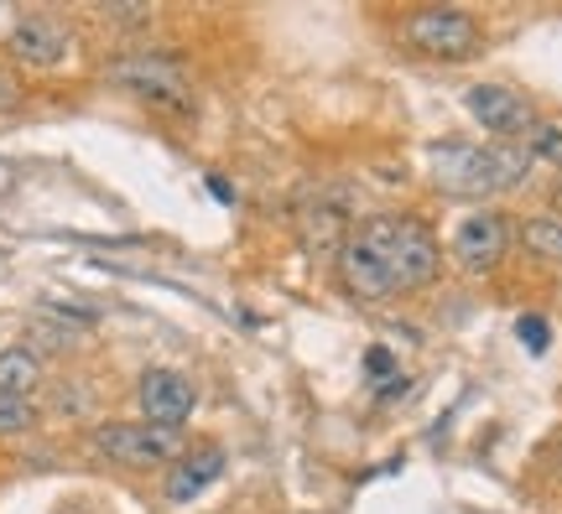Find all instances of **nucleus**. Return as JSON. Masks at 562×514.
Segmentation results:
<instances>
[{
  "mask_svg": "<svg viewBox=\"0 0 562 514\" xmlns=\"http://www.w3.org/2000/svg\"><path fill=\"white\" fill-rule=\"evenodd\" d=\"M432 182L453 198H495L526 178L521 146H480V140H438L427 146Z\"/></svg>",
  "mask_w": 562,
  "mask_h": 514,
  "instance_id": "2",
  "label": "nucleus"
},
{
  "mask_svg": "<svg viewBox=\"0 0 562 514\" xmlns=\"http://www.w3.org/2000/svg\"><path fill=\"white\" fill-rule=\"evenodd\" d=\"M438 235L406 214H370L339 239V281L355 301L406 297L438 276Z\"/></svg>",
  "mask_w": 562,
  "mask_h": 514,
  "instance_id": "1",
  "label": "nucleus"
},
{
  "mask_svg": "<svg viewBox=\"0 0 562 514\" xmlns=\"http://www.w3.org/2000/svg\"><path fill=\"white\" fill-rule=\"evenodd\" d=\"M178 447L182 432H167L151 421H115V426L94 432V453L110 457V462H125V468H157L167 457H178Z\"/></svg>",
  "mask_w": 562,
  "mask_h": 514,
  "instance_id": "5",
  "label": "nucleus"
},
{
  "mask_svg": "<svg viewBox=\"0 0 562 514\" xmlns=\"http://www.w3.org/2000/svg\"><path fill=\"white\" fill-rule=\"evenodd\" d=\"M402 37L412 53L438 62H469L484 53V26L469 11H453V5H427V11H412L402 21Z\"/></svg>",
  "mask_w": 562,
  "mask_h": 514,
  "instance_id": "3",
  "label": "nucleus"
},
{
  "mask_svg": "<svg viewBox=\"0 0 562 514\" xmlns=\"http://www.w3.org/2000/svg\"><path fill=\"white\" fill-rule=\"evenodd\" d=\"M463 104H469V115L480 119V125L501 140V146L526 140L531 130H537V110H531V100H526V94H516V89H505V83H474Z\"/></svg>",
  "mask_w": 562,
  "mask_h": 514,
  "instance_id": "6",
  "label": "nucleus"
},
{
  "mask_svg": "<svg viewBox=\"0 0 562 514\" xmlns=\"http://www.w3.org/2000/svg\"><path fill=\"white\" fill-rule=\"evenodd\" d=\"M364 369H370V379H385V375H396V358L385 354V349H370V354H364Z\"/></svg>",
  "mask_w": 562,
  "mask_h": 514,
  "instance_id": "16",
  "label": "nucleus"
},
{
  "mask_svg": "<svg viewBox=\"0 0 562 514\" xmlns=\"http://www.w3.org/2000/svg\"><path fill=\"white\" fill-rule=\"evenodd\" d=\"M220 473H224L220 447H193V453L178 457V468H172V478H167V499H172V504H188V499H199Z\"/></svg>",
  "mask_w": 562,
  "mask_h": 514,
  "instance_id": "10",
  "label": "nucleus"
},
{
  "mask_svg": "<svg viewBox=\"0 0 562 514\" xmlns=\"http://www.w3.org/2000/svg\"><path fill=\"white\" fill-rule=\"evenodd\" d=\"M521 244L537 260H552V265H562V214L526 218V224H521Z\"/></svg>",
  "mask_w": 562,
  "mask_h": 514,
  "instance_id": "12",
  "label": "nucleus"
},
{
  "mask_svg": "<svg viewBox=\"0 0 562 514\" xmlns=\"http://www.w3.org/2000/svg\"><path fill=\"white\" fill-rule=\"evenodd\" d=\"M516 333H521V343L531 349V354H547V343H552V333H547V317H521V322H516Z\"/></svg>",
  "mask_w": 562,
  "mask_h": 514,
  "instance_id": "15",
  "label": "nucleus"
},
{
  "mask_svg": "<svg viewBox=\"0 0 562 514\" xmlns=\"http://www.w3.org/2000/svg\"><path fill=\"white\" fill-rule=\"evenodd\" d=\"M526 161H542L552 172H562V119H537V130L526 136Z\"/></svg>",
  "mask_w": 562,
  "mask_h": 514,
  "instance_id": "13",
  "label": "nucleus"
},
{
  "mask_svg": "<svg viewBox=\"0 0 562 514\" xmlns=\"http://www.w3.org/2000/svg\"><path fill=\"white\" fill-rule=\"evenodd\" d=\"M136 400H140V415H146L151 426L182 432V421H188L193 406H199V390H193V379L178 375V369H146Z\"/></svg>",
  "mask_w": 562,
  "mask_h": 514,
  "instance_id": "8",
  "label": "nucleus"
},
{
  "mask_svg": "<svg viewBox=\"0 0 562 514\" xmlns=\"http://www.w3.org/2000/svg\"><path fill=\"white\" fill-rule=\"evenodd\" d=\"M510 224H505V214H469L459 218V229H453V239H448V255L459 260V271H469V276H484V271H495L505 260V250H510Z\"/></svg>",
  "mask_w": 562,
  "mask_h": 514,
  "instance_id": "7",
  "label": "nucleus"
},
{
  "mask_svg": "<svg viewBox=\"0 0 562 514\" xmlns=\"http://www.w3.org/2000/svg\"><path fill=\"white\" fill-rule=\"evenodd\" d=\"M11 58L26 62V68H58V62L68 58V26L53 16H42V11L21 16L16 26H11Z\"/></svg>",
  "mask_w": 562,
  "mask_h": 514,
  "instance_id": "9",
  "label": "nucleus"
},
{
  "mask_svg": "<svg viewBox=\"0 0 562 514\" xmlns=\"http://www.w3.org/2000/svg\"><path fill=\"white\" fill-rule=\"evenodd\" d=\"M32 421H37V411H32V400H11V396H0V436L26 432Z\"/></svg>",
  "mask_w": 562,
  "mask_h": 514,
  "instance_id": "14",
  "label": "nucleus"
},
{
  "mask_svg": "<svg viewBox=\"0 0 562 514\" xmlns=\"http://www.w3.org/2000/svg\"><path fill=\"white\" fill-rule=\"evenodd\" d=\"M16 104H21V83L0 68V110H16Z\"/></svg>",
  "mask_w": 562,
  "mask_h": 514,
  "instance_id": "17",
  "label": "nucleus"
},
{
  "mask_svg": "<svg viewBox=\"0 0 562 514\" xmlns=\"http://www.w3.org/2000/svg\"><path fill=\"white\" fill-rule=\"evenodd\" d=\"M37 385H42V358L32 349H0V396L32 400Z\"/></svg>",
  "mask_w": 562,
  "mask_h": 514,
  "instance_id": "11",
  "label": "nucleus"
},
{
  "mask_svg": "<svg viewBox=\"0 0 562 514\" xmlns=\"http://www.w3.org/2000/svg\"><path fill=\"white\" fill-rule=\"evenodd\" d=\"M110 83L131 89L136 100L157 104V110H188V68L178 58H161V53H125L110 62Z\"/></svg>",
  "mask_w": 562,
  "mask_h": 514,
  "instance_id": "4",
  "label": "nucleus"
}]
</instances>
